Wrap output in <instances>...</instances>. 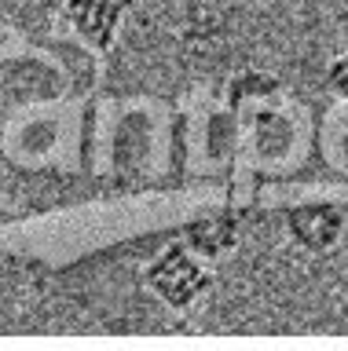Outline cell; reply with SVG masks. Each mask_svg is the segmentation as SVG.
Returning <instances> with one entry per match:
<instances>
[{
  "label": "cell",
  "mask_w": 348,
  "mask_h": 351,
  "mask_svg": "<svg viewBox=\"0 0 348 351\" xmlns=\"http://www.w3.org/2000/svg\"><path fill=\"white\" fill-rule=\"evenodd\" d=\"M147 285L169 307H191L213 289V271H205L202 260L194 256L187 245L172 241V245L161 249L154 256V263L147 267Z\"/></svg>",
  "instance_id": "cell-1"
},
{
  "label": "cell",
  "mask_w": 348,
  "mask_h": 351,
  "mask_svg": "<svg viewBox=\"0 0 348 351\" xmlns=\"http://www.w3.org/2000/svg\"><path fill=\"white\" fill-rule=\"evenodd\" d=\"M345 227H348V219L334 202H304L286 213V230H290L293 245L312 252V256L330 252L341 241Z\"/></svg>",
  "instance_id": "cell-2"
},
{
  "label": "cell",
  "mask_w": 348,
  "mask_h": 351,
  "mask_svg": "<svg viewBox=\"0 0 348 351\" xmlns=\"http://www.w3.org/2000/svg\"><path fill=\"white\" fill-rule=\"evenodd\" d=\"M62 15L89 48L106 51L114 48L117 29L125 22V4L121 0H62Z\"/></svg>",
  "instance_id": "cell-3"
},
{
  "label": "cell",
  "mask_w": 348,
  "mask_h": 351,
  "mask_svg": "<svg viewBox=\"0 0 348 351\" xmlns=\"http://www.w3.org/2000/svg\"><path fill=\"white\" fill-rule=\"evenodd\" d=\"M235 234H238V227L231 216H205V219H194L187 227V249L194 256L216 260L235 245Z\"/></svg>",
  "instance_id": "cell-4"
},
{
  "label": "cell",
  "mask_w": 348,
  "mask_h": 351,
  "mask_svg": "<svg viewBox=\"0 0 348 351\" xmlns=\"http://www.w3.org/2000/svg\"><path fill=\"white\" fill-rule=\"evenodd\" d=\"M271 88H279L275 77L257 73V70H246L242 77H235V81H231V103H238V99H249V95H268Z\"/></svg>",
  "instance_id": "cell-5"
},
{
  "label": "cell",
  "mask_w": 348,
  "mask_h": 351,
  "mask_svg": "<svg viewBox=\"0 0 348 351\" xmlns=\"http://www.w3.org/2000/svg\"><path fill=\"white\" fill-rule=\"evenodd\" d=\"M326 88L348 103V51H341L330 66H326Z\"/></svg>",
  "instance_id": "cell-6"
}]
</instances>
